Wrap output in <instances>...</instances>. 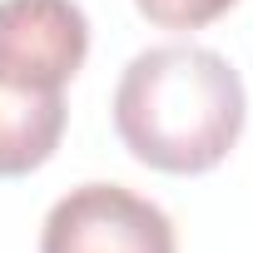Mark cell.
I'll return each mask as SVG.
<instances>
[{
    "instance_id": "cell-1",
    "label": "cell",
    "mask_w": 253,
    "mask_h": 253,
    "mask_svg": "<svg viewBox=\"0 0 253 253\" xmlns=\"http://www.w3.org/2000/svg\"><path fill=\"white\" fill-rule=\"evenodd\" d=\"M243 80L204 45H154L114 84V129L159 174H209L243 134Z\"/></svg>"
},
{
    "instance_id": "cell-2",
    "label": "cell",
    "mask_w": 253,
    "mask_h": 253,
    "mask_svg": "<svg viewBox=\"0 0 253 253\" xmlns=\"http://www.w3.org/2000/svg\"><path fill=\"white\" fill-rule=\"evenodd\" d=\"M40 253H179V238L169 213L144 194L124 184H80L50 209Z\"/></svg>"
},
{
    "instance_id": "cell-3",
    "label": "cell",
    "mask_w": 253,
    "mask_h": 253,
    "mask_svg": "<svg viewBox=\"0 0 253 253\" xmlns=\"http://www.w3.org/2000/svg\"><path fill=\"white\" fill-rule=\"evenodd\" d=\"M84 55L89 20L75 0H0V80L65 94Z\"/></svg>"
},
{
    "instance_id": "cell-4",
    "label": "cell",
    "mask_w": 253,
    "mask_h": 253,
    "mask_svg": "<svg viewBox=\"0 0 253 253\" xmlns=\"http://www.w3.org/2000/svg\"><path fill=\"white\" fill-rule=\"evenodd\" d=\"M65 119H70L65 94L0 80V179H20L40 169L60 149Z\"/></svg>"
},
{
    "instance_id": "cell-5",
    "label": "cell",
    "mask_w": 253,
    "mask_h": 253,
    "mask_svg": "<svg viewBox=\"0 0 253 253\" xmlns=\"http://www.w3.org/2000/svg\"><path fill=\"white\" fill-rule=\"evenodd\" d=\"M134 5L159 30H204V25L223 20L238 0H134Z\"/></svg>"
}]
</instances>
